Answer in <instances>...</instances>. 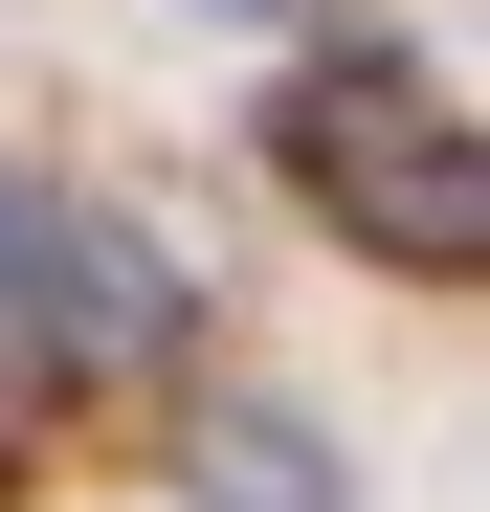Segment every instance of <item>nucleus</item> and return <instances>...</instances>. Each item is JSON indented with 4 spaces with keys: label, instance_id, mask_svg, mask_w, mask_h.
<instances>
[{
    "label": "nucleus",
    "instance_id": "f03ea898",
    "mask_svg": "<svg viewBox=\"0 0 490 512\" xmlns=\"http://www.w3.org/2000/svg\"><path fill=\"white\" fill-rule=\"evenodd\" d=\"M179 357V268L90 201H0V401H67V379H156Z\"/></svg>",
    "mask_w": 490,
    "mask_h": 512
},
{
    "label": "nucleus",
    "instance_id": "f257e3e1",
    "mask_svg": "<svg viewBox=\"0 0 490 512\" xmlns=\"http://www.w3.org/2000/svg\"><path fill=\"white\" fill-rule=\"evenodd\" d=\"M268 156H290V201L335 223V245H379L401 290H468V268H490V134H468L401 45H312L290 112H268Z\"/></svg>",
    "mask_w": 490,
    "mask_h": 512
},
{
    "label": "nucleus",
    "instance_id": "20e7f679",
    "mask_svg": "<svg viewBox=\"0 0 490 512\" xmlns=\"http://www.w3.org/2000/svg\"><path fill=\"white\" fill-rule=\"evenodd\" d=\"M201 23H268V0H201Z\"/></svg>",
    "mask_w": 490,
    "mask_h": 512
},
{
    "label": "nucleus",
    "instance_id": "7ed1b4c3",
    "mask_svg": "<svg viewBox=\"0 0 490 512\" xmlns=\"http://www.w3.org/2000/svg\"><path fill=\"white\" fill-rule=\"evenodd\" d=\"M201 512H357V490L290 401H201Z\"/></svg>",
    "mask_w": 490,
    "mask_h": 512
}]
</instances>
